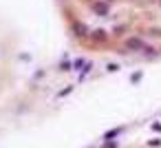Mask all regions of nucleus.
Returning a JSON list of instances; mask_svg holds the SVG:
<instances>
[{
	"label": "nucleus",
	"instance_id": "obj_1",
	"mask_svg": "<svg viewBox=\"0 0 161 148\" xmlns=\"http://www.w3.org/2000/svg\"><path fill=\"white\" fill-rule=\"evenodd\" d=\"M126 49L128 51H152V49H148L144 44V40H139V38H128L126 40Z\"/></svg>",
	"mask_w": 161,
	"mask_h": 148
},
{
	"label": "nucleus",
	"instance_id": "obj_2",
	"mask_svg": "<svg viewBox=\"0 0 161 148\" xmlns=\"http://www.w3.org/2000/svg\"><path fill=\"white\" fill-rule=\"evenodd\" d=\"M93 11H95L97 16H108V7H106L104 2H93Z\"/></svg>",
	"mask_w": 161,
	"mask_h": 148
},
{
	"label": "nucleus",
	"instance_id": "obj_3",
	"mask_svg": "<svg viewBox=\"0 0 161 148\" xmlns=\"http://www.w3.org/2000/svg\"><path fill=\"white\" fill-rule=\"evenodd\" d=\"M73 31H75V36H86V31H88V29L84 27V24L75 22V24H73Z\"/></svg>",
	"mask_w": 161,
	"mask_h": 148
},
{
	"label": "nucleus",
	"instance_id": "obj_4",
	"mask_svg": "<svg viewBox=\"0 0 161 148\" xmlns=\"http://www.w3.org/2000/svg\"><path fill=\"white\" fill-rule=\"evenodd\" d=\"M93 40H106V31H102V29L93 31Z\"/></svg>",
	"mask_w": 161,
	"mask_h": 148
},
{
	"label": "nucleus",
	"instance_id": "obj_5",
	"mask_svg": "<svg viewBox=\"0 0 161 148\" xmlns=\"http://www.w3.org/2000/svg\"><path fill=\"white\" fill-rule=\"evenodd\" d=\"M141 78H144V73H141V71H135V73H132V75H130V82L135 84V82H139Z\"/></svg>",
	"mask_w": 161,
	"mask_h": 148
},
{
	"label": "nucleus",
	"instance_id": "obj_6",
	"mask_svg": "<svg viewBox=\"0 0 161 148\" xmlns=\"http://www.w3.org/2000/svg\"><path fill=\"white\" fill-rule=\"evenodd\" d=\"M71 66H73L71 62H62L60 64V71H71Z\"/></svg>",
	"mask_w": 161,
	"mask_h": 148
},
{
	"label": "nucleus",
	"instance_id": "obj_7",
	"mask_svg": "<svg viewBox=\"0 0 161 148\" xmlns=\"http://www.w3.org/2000/svg\"><path fill=\"white\" fill-rule=\"evenodd\" d=\"M117 69H119L117 64H108V71H110V73H115V71H117Z\"/></svg>",
	"mask_w": 161,
	"mask_h": 148
}]
</instances>
